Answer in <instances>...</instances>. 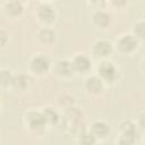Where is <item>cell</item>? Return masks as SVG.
Returning a JSON list of instances; mask_svg holds the SVG:
<instances>
[{
  "label": "cell",
  "mask_w": 145,
  "mask_h": 145,
  "mask_svg": "<svg viewBox=\"0 0 145 145\" xmlns=\"http://www.w3.org/2000/svg\"><path fill=\"white\" fill-rule=\"evenodd\" d=\"M54 70L57 72V75H59L60 77H70L75 72L72 62L69 60H66V59H61V60L57 61Z\"/></svg>",
  "instance_id": "30bf717a"
},
{
  "label": "cell",
  "mask_w": 145,
  "mask_h": 145,
  "mask_svg": "<svg viewBox=\"0 0 145 145\" xmlns=\"http://www.w3.org/2000/svg\"><path fill=\"white\" fill-rule=\"evenodd\" d=\"M77 137H78V143L82 144H95L97 142V139L91 134V131H84Z\"/></svg>",
  "instance_id": "ffe728a7"
},
{
  "label": "cell",
  "mask_w": 145,
  "mask_h": 145,
  "mask_svg": "<svg viewBox=\"0 0 145 145\" xmlns=\"http://www.w3.org/2000/svg\"><path fill=\"white\" fill-rule=\"evenodd\" d=\"M133 34L138 40H145V22H137L133 26Z\"/></svg>",
  "instance_id": "ac0fdd59"
},
{
  "label": "cell",
  "mask_w": 145,
  "mask_h": 145,
  "mask_svg": "<svg viewBox=\"0 0 145 145\" xmlns=\"http://www.w3.org/2000/svg\"><path fill=\"white\" fill-rule=\"evenodd\" d=\"M93 3H102V2H104V0H91Z\"/></svg>",
  "instance_id": "d4e9b609"
},
{
  "label": "cell",
  "mask_w": 145,
  "mask_h": 145,
  "mask_svg": "<svg viewBox=\"0 0 145 145\" xmlns=\"http://www.w3.org/2000/svg\"><path fill=\"white\" fill-rule=\"evenodd\" d=\"M29 77L25 74H18L16 76H14L12 78V82H11V86L15 91L17 92H23V91H26V88L28 87L29 85Z\"/></svg>",
  "instance_id": "4fadbf2b"
},
{
  "label": "cell",
  "mask_w": 145,
  "mask_h": 145,
  "mask_svg": "<svg viewBox=\"0 0 145 145\" xmlns=\"http://www.w3.org/2000/svg\"><path fill=\"white\" fill-rule=\"evenodd\" d=\"M39 39L44 43V44H51L54 42L56 40V34L52 29L45 27V28H42L40 32H39Z\"/></svg>",
  "instance_id": "2e32d148"
},
{
  "label": "cell",
  "mask_w": 145,
  "mask_h": 145,
  "mask_svg": "<svg viewBox=\"0 0 145 145\" xmlns=\"http://www.w3.org/2000/svg\"><path fill=\"white\" fill-rule=\"evenodd\" d=\"M19 1H24V0H19Z\"/></svg>",
  "instance_id": "484cf974"
},
{
  "label": "cell",
  "mask_w": 145,
  "mask_h": 145,
  "mask_svg": "<svg viewBox=\"0 0 145 145\" xmlns=\"http://www.w3.org/2000/svg\"><path fill=\"white\" fill-rule=\"evenodd\" d=\"M58 102H59V104H60L61 106L69 109V108L74 106V103H75V97H74L72 95L68 94V93H65V94H61V95L59 96Z\"/></svg>",
  "instance_id": "e0dca14e"
},
{
  "label": "cell",
  "mask_w": 145,
  "mask_h": 145,
  "mask_svg": "<svg viewBox=\"0 0 145 145\" xmlns=\"http://www.w3.org/2000/svg\"><path fill=\"white\" fill-rule=\"evenodd\" d=\"M138 42L139 40L134 34H125L118 39L117 45L122 53H131L138 48Z\"/></svg>",
  "instance_id": "277c9868"
},
{
  "label": "cell",
  "mask_w": 145,
  "mask_h": 145,
  "mask_svg": "<svg viewBox=\"0 0 145 145\" xmlns=\"http://www.w3.org/2000/svg\"><path fill=\"white\" fill-rule=\"evenodd\" d=\"M112 52V44L108 40H97L93 44V53L99 58H105Z\"/></svg>",
  "instance_id": "9c48e42d"
},
{
  "label": "cell",
  "mask_w": 145,
  "mask_h": 145,
  "mask_svg": "<svg viewBox=\"0 0 145 145\" xmlns=\"http://www.w3.org/2000/svg\"><path fill=\"white\" fill-rule=\"evenodd\" d=\"M140 67H142V70L145 72V59L142 61V66H140Z\"/></svg>",
  "instance_id": "cb8c5ba5"
},
{
  "label": "cell",
  "mask_w": 145,
  "mask_h": 145,
  "mask_svg": "<svg viewBox=\"0 0 145 145\" xmlns=\"http://www.w3.org/2000/svg\"><path fill=\"white\" fill-rule=\"evenodd\" d=\"M72 66L75 72L86 74L92 69V61L86 54H77L72 59Z\"/></svg>",
  "instance_id": "52a82bcc"
},
{
  "label": "cell",
  "mask_w": 145,
  "mask_h": 145,
  "mask_svg": "<svg viewBox=\"0 0 145 145\" xmlns=\"http://www.w3.org/2000/svg\"><path fill=\"white\" fill-rule=\"evenodd\" d=\"M50 66H51L50 59L46 56L41 53L34 56L29 62V67L32 71H34L37 75H44L45 72H48V70L50 69Z\"/></svg>",
  "instance_id": "5b68a950"
},
{
  "label": "cell",
  "mask_w": 145,
  "mask_h": 145,
  "mask_svg": "<svg viewBox=\"0 0 145 145\" xmlns=\"http://www.w3.org/2000/svg\"><path fill=\"white\" fill-rule=\"evenodd\" d=\"M119 71L112 61L103 60L97 67V76L104 83H114L118 78Z\"/></svg>",
  "instance_id": "7a4b0ae2"
},
{
  "label": "cell",
  "mask_w": 145,
  "mask_h": 145,
  "mask_svg": "<svg viewBox=\"0 0 145 145\" xmlns=\"http://www.w3.org/2000/svg\"><path fill=\"white\" fill-rule=\"evenodd\" d=\"M24 10L23 3L19 0H10L5 5V11L8 16L17 17L19 16Z\"/></svg>",
  "instance_id": "9a60e30c"
},
{
  "label": "cell",
  "mask_w": 145,
  "mask_h": 145,
  "mask_svg": "<svg viewBox=\"0 0 145 145\" xmlns=\"http://www.w3.org/2000/svg\"><path fill=\"white\" fill-rule=\"evenodd\" d=\"M12 78H14V76L9 69H2L1 70V84L3 87L11 85Z\"/></svg>",
  "instance_id": "44dd1931"
},
{
  "label": "cell",
  "mask_w": 145,
  "mask_h": 145,
  "mask_svg": "<svg viewBox=\"0 0 145 145\" xmlns=\"http://www.w3.org/2000/svg\"><path fill=\"white\" fill-rule=\"evenodd\" d=\"M104 82L99 76H91L85 80V89L89 94H99L103 89Z\"/></svg>",
  "instance_id": "8fae6325"
},
{
  "label": "cell",
  "mask_w": 145,
  "mask_h": 145,
  "mask_svg": "<svg viewBox=\"0 0 145 145\" xmlns=\"http://www.w3.org/2000/svg\"><path fill=\"white\" fill-rule=\"evenodd\" d=\"M137 126L140 130L145 131V111L140 112L137 117Z\"/></svg>",
  "instance_id": "7402d4cb"
},
{
  "label": "cell",
  "mask_w": 145,
  "mask_h": 145,
  "mask_svg": "<svg viewBox=\"0 0 145 145\" xmlns=\"http://www.w3.org/2000/svg\"><path fill=\"white\" fill-rule=\"evenodd\" d=\"M110 2L114 7H123L127 3V0H110Z\"/></svg>",
  "instance_id": "603a6c76"
},
{
  "label": "cell",
  "mask_w": 145,
  "mask_h": 145,
  "mask_svg": "<svg viewBox=\"0 0 145 145\" xmlns=\"http://www.w3.org/2000/svg\"><path fill=\"white\" fill-rule=\"evenodd\" d=\"M93 23L99 28H106L111 23V15L104 10H97L93 14Z\"/></svg>",
  "instance_id": "7c38bea8"
},
{
  "label": "cell",
  "mask_w": 145,
  "mask_h": 145,
  "mask_svg": "<svg viewBox=\"0 0 145 145\" xmlns=\"http://www.w3.org/2000/svg\"><path fill=\"white\" fill-rule=\"evenodd\" d=\"M67 119L69 120V121H78V120H83V118H82V111L80 110H78L77 108H75V106H71V108H69L68 110H67Z\"/></svg>",
  "instance_id": "d6986e66"
},
{
  "label": "cell",
  "mask_w": 145,
  "mask_h": 145,
  "mask_svg": "<svg viewBox=\"0 0 145 145\" xmlns=\"http://www.w3.org/2000/svg\"><path fill=\"white\" fill-rule=\"evenodd\" d=\"M36 15L42 23L50 24L56 19V10L48 3H42L36 8Z\"/></svg>",
  "instance_id": "ba28073f"
},
{
  "label": "cell",
  "mask_w": 145,
  "mask_h": 145,
  "mask_svg": "<svg viewBox=\"0 0 145 145\" xmlns=\"http://www.w3.org/2000/svg\"><path fill=\"white\" fill-rule=\"evenodd\" d=\"M46 126H58L60 122V116L57 112V110L52 106H46L44 108V110L42 111Z\"/></svg>",
  "instance_id": "5bb4252c"
},
{
  "label": "cell",
  "mask_w": 145,
  "mask_h": 145,
  "mask_svg": "<svg viewBox=\"0 0 145 145\" xmlns=\"http://www.w3.org/2000/svg\"><path fill=\"white\" fill-rule=\"evenodd\" d=\"M138 126L130 120H126L120 125V138L118 143L120 144H134L136 143L138 134Z\"/></svg>",
  "instance_id": "6da1fadb"
},
{
  "label": "cell",
  "mask_w": 145,
  "mask_h": 145,
  "mask_svg": "<svg viewBox=\"0 0 145 145\" xmlns=\"http://www.w3.org/2000/svg\"><path fill=\"white\" fill-rule=\"evenodd\" d=\"M89 131L96 139H104L110 135L111 127L108 122L103 120H96L91 125Z\"/></svg>",
  "instance_id": "8992f818"
},
{
  "label": "cell",
  "mask_w": 145,
  "mask_h": 145,
  "mask_svg": "<svg viewBox=\"0 0 145 145\" xmlns=\"http://www.w3.org/2000/svg\"><path fill=\"white\" fill-rule=\"evenodd\" d=\"M25 123L28 127L29 130L35 131V133H40L42 131L45 126V119L42 112H37V111H29L25 114Z\"/></svg>",
  "instance_id": "3957f363"
}]
</instances>
